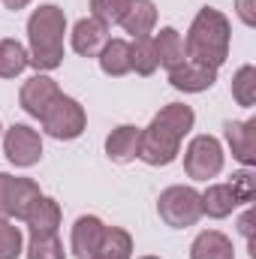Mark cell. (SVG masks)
Returning a JSON list of instances; mask_svg holds the SVG:
<instances>
[{"mask_svg": "<svg viewBox=\"0 0 256 259\" xmlns=\"http://www.w3.org/2000/svg\"><path fill=\"white\" fill-rule=\"evenodd\" d=\"M154 49H157V61H160V66H166L169 72L187 61L184 39H181V33H178L175 27H163V30L154 36Z\"/></svg>", "mask_w": 256, "mask_h": 259, "instance_id": "18", "label": "cell"}, {"mask_svg": "<svg viewBox=\"0 0 256 259\" xmlns=\"http://www.w3.org/2000/svg\"><path fill=\"white\" fill-rule=\"evenodd\" d=\"M30 66V55L18 39H0V78H15Z\"/></svg>", "mask_w": 256, "mask_h": 259, "instance_id": "22", "label": "cell"}, {"mask_svg": "<svg viewBox=\"0 0 256 259\" xmlns=\"http://www.w3.org/2000/svg\"><path fill=\"white\" fill-rule=\"evenodd\" d=\"M24 250L21 229L12 220H0V259H18Z\"/></svg>", "mask_w": 256, "mask_h": 259, "instance_id": "26", "label": "cell"}, {"mask_svg": "<svg viewBox=\"0 0 256 259\" xmlns=\"http://www.w3.org/2000/svg\"><path fill=\"white\" fill-rule=\"evenodd\" d=\"M103 235H106V223H103L100 217H94V214L78 217L75 226H72V238H69V244H72V256L75 259H91L94 256V250L100 247Z\"/></svg>", "mask_w": 256, "mask_h": 259, "instance_id": "10", "label": "cell"}, {"mask_svg": "<svg viewBox=\"0 0 256 259\" xmlns=\"http://www.w3.org/2000/svg\"><path fill=\"white\" fill-rule=\"evenodd\" d=\"M193 124H196V115L190 106L184 103L163 106L154 115V121L142 130L139 160H145L148 166H169L181 154V142L193 130Z\"/></svg>", "mask_w": 256, "mask_h": 259, "instance_id": "1", "label": "cell"}, {"mask_svg": "<svg viewBox=\"0 0 256 259\" xmlns=\"http://www.w3.org/2000/svg\"><path fill=\"white\" fill-rule=\"evenodd\" d=\"M118 24L127 30L133 39L151 36V30L157 24V6H154V0H130L127 12H124V18Z\"/></svg>", "mask_w": 256, "mask_h": 259, "instance_id": "15", "label": "cell"}, {"mask_svg": "<svg viewBox=\"0 0 256 259\" xmlns=\"http://www.w3.org/2000/svg\"><path fill=\"white\" fill-rule=\"evenodd\" d=\"M157 49H154V36H139L130 42V69H136V75H154L157 72Z\"/></svg>", "mask_w": 256, "mask_h": 259, "instance_id": "23", "label": "cell"}, {"mask_svg": "<svg viewBox=\"0 0 256 259\" xmlns=\"http://www.w3.org/2000/svg\"><path fill=\"white\" fill-rule=\"evenodd\" d=\"M157 211H160V220L166 226L187 229L202 217V196H199V190L184 187V184L166 187L160 193V199H157Z\"/></svg>", "mask_w": 256, "mask_h": 259, "instance_id": "4", "label": "cell"}, {"mask_svg": "<svg viewBox=\"0 0 256 259\" xmlns=\"http://www.w3.org/2000/svg\"><path fill=\"white\" fill-rule=\"evenodd\" d=\"M142 259H160V256H142Z\"/></svg>", "mask_w": 256, "mask_h": 259, "instance_id": "31", "label": "cell"}, {"mask_svg": "<svg viewBox=\"0 0 256 259\" xmlns=\"http://www.w3.org/2000/svg\"><path fill=\"white\" fill-rule=\"evenodd\" d=\"M109 42V27L97 18H81L72 27V52L81 58H97Z\"/></svg>", "mask_w": 256, "mask_h": 259, "instance_id": "12", "label": "cell"}, {"mask_svg": "<svg viewBox=\"0 0 256 259\" xmlns=\"http://www.w3.org/2000/svg\"><path fill=\"white\" fill-rule=\"evenodd\" d=\"M61 217H64V214H61V205H58L55 199H49V196H39V199L33 202V208L27 211L24 223H27L30 235H46V232H58Z\"/></svg>", "mask_w": 256, "mask_h": 259, "instance_id": "16", "label": "cell"}, {"mask_svg": "<svg viewBox=\"0 0 256 259\" xmlns=\"http://www.w3.org/2000/svg\"><path fill=\"white\" fill-rule=\"evenodd\" d=\"M27 3H30V0H3V6H6V9H12V12H18V9H24Z\"/></svg>", "mask_w": 256, "mask_h": 259, "instance_id": "30", "label": "cell"}, {"mask_svg": "<svg viewBox=\"0 0 256 259\" xmlns=\"http://www.w3.org/2000/svg\"><path fill=\"white\" fill-rule=\"evenodd\" d=\"M214 81H217V69L193 64V61H184L169 72V84L175 91H184V94H202V91L214 88Z\"/></svg>", "mask_w": 256, "mask_h": 259, "instance_id": "11", "label": "cell"}, {"mask_svg": "<svg viewBox=\"0 0 256 259\" xmlns=\"http://www.w3.org/2000/svg\"><path fill=\"white\" fill-rule=\"evenodd\" d=\"M127 6L130 0H91V18H97L106 27H112V24H118L124 18Z\"/></svg>", "mask_w": 256, "mask_h": 259, "instance_id": "27", "label": "cell"}, {"mask_svg": "<svg viewBox=\"0 0 256 259\" xmlns=\"http://www.w3.org/2000/svg\"><path fill=\"white\" fill-rule=\"evenodd\" d=\"M64 33H66V15L61 6L46 3L30 12L27 18V42H30V66L46 72L55 69L64 61Z\"/></svg>", "mask_w": 256, "mask_h": 259, "instance_id": "3", "label": "cell"}, {"mask_svg": "<svg viewBox=\"0 0 256 259\" xmlns=\"http://www.w3.org/2000/svg\"><path fill=\"white\" fill-rule=\"evenodd\" d=\"M97 58H100V69L106 75H112V78H121V75L133 72L130 69V42L127 39H109Z\"/></svg>", "mask_w": 256, "mask_h": 259, "instance_id": "20", "label": "cell"}, {"mask_svg": "<svg viewBox=\"0 0 256 259\" xmlns=\"http://www.w3.org/2000/svg\"><path fill=\"white\" fill-rule=\"evenodd\" d=\"M199 196H202V214H208L214 220H223V217H229L238 208V199L229 190V184H211L205 193Z\"/></svg>", "mask_w": 256, "mask_h": 259, "instance_id": "19", "label": "cell"}, {"mask_svg": "<svg viewBox=\"0 0 256 259\" xmlns=\"http://www.w3.org/2000/svg\"><path fill=\"white\" fill-rule=\"evenodd\" d=\"M27 259H66L64 244H61L58 232L30 235V244H27Z\"/></svg>", "mask_w": 256, "mask_h": 259, "instance_id": "24", "label": "cell"}, {"mask_svg": "<svg viewBox=\"0 0 256 259\" xmlns=\"http://www.w3.org/2000/svg\"><path fill=\"white\" fill-rule=\"evenodd\" d=\"M139 142H142V130L133 127V124H121L109 133L106 139V154L112 163H133L139 157Z\"/></svg>", "mask_w": 256, "mask_h": 259, "instance_id": "14", "label": "cell"}, {"mask_svg": "<svg viewBox=\"0 0 256 259\" xmlns=\"http://www.w3.org/2000/svg\"><path fill=\"white\" fill-rule=\"evenodd\" d=\"M58 97H61L58 81L49 78V75H42V72H36L33 78H27V81L21 84L18 103H21V109H24L30 118H42V115L49 112V106H52Z\"/></svg>", "mask_w": 256, "mask_h": 259, "instance_id": "9", "label": "cell"}, {"mask_svg": "<svg viewBox=\"0 0 256 259\" xmlns=\"http://www.w3.org/2000/svg\"><path fill=\"white\" fill-rule=\"evenodd\" d=\"M0 136H3V124H0Z\"/></svg>", "mask_w": 256, "mask_h": 259, "instance_id": "32", "label": "cell"}, {"mask_svg": "<svg viewBox=\"0 0 256 259\" xmlns=\"http://www.w3.org/2000/svg\"><path fill=\"white\" fill-rule=\"evenodd\" d=\"M39 121H42V130H46L52 139H61V142L78 139V136L84 133V127H88V115H84L81 103L72 100V97H64V94L49 106V112H46Z\"/></svg>", "mask_w": 256, "mask_h": 259, "instance_id": "5", "label": "cell"}, {"mask_svg": "<svg viewBox=\"0 0 256 259\" xmlns=\"http://www.w3.org/2000/svg\"><path fill=\"white\" fill-rule=\"evenodd\" d=\"M133 256V238L127 229L121 226H106V235L100 241V247L94 250L91 259H130Z\"/></svg>", "mask_w": 256, "mask_h": 259, "instance_id": "21", "label": "cell"}, {"mask_svg": "<svg viewBox=\"0 0 256 259\" xmlns=\"http://www.w3.org/2000/svg\"><path fill=\"white\" fill-rule=\"evenodd\" d=\"M223 169V148L214 136H196L184 151V172L193 181L217 178Z\"/></svg>", "mask_w": 256, "mask_h": 259, "instance_id": "7", "label": "cell"}, {"mask_svg": "<svg viewBox=\"0 0 256 259\" xmlns=\"http://www.w3.org/2000/svg\"><path fill=\"white\" fill-rule=\"evenodd\" d=\"M229 190L235 193V199H238V205H247V202H253L256 196V178L253 172H235L232 175V181H229Z\"/></svg>", "mask_w": 256, "mask_h": 259, "instance_id": "28", "label": "cell"}, {"mask_svg": "<svg viewBox=\"0 0 256 259\" xmlns=\"http://www.w3.org/2000/svg\"><path fill=\"white\" fill-rule=\"evenodd\" d=\"M226 142L232 148V157L241 166L256 163V121H226Z\"/></svg>", "mask_w": 256, "mask_h": 259, "instance_id": "13", "label": "cell"}, {"mask_svg": "<svg viewBox=\"0 0 256 259\" xmlns=\"http://www.w3.org/2000/svg\"><path fill=\"white\" fill-rule=\"evenodd\" d=\"M229 39H232L229 18L214 6H202L187 30V39H184L187 61L220 69L229 58Z\"/></svg>", "mask_w": 256, "mask_h": 259, "instance_id": "2", "label": "cell"}, {"mask_svg": "<svg viewBox=\"0 0 256 259\" xmlns=\"http://www.w3.org/2000/svg\"><path fill=\"white\" fill-rule=\"evenodd\" d=\"M3 154L12 166L18 169H27V166H36L39 157H42V139L39 133L27 124H12L3 136Z\"/></svg>", "mask_w": 256, "mask_h": 259, "instance_id": "8", "label": "cell"}, {"mask_svg": "<svg viewBox=\"0 0 256 259\" xmlns=\"http://www.w3.org/2000/svg\"><path fill=\"white\" fill-rule=\"evenodd\" d=\"M190 259H235V247L223 232L208 229V232H199L190 244Z\"/></svg>", "mask_w": 256, "mask_h": 259, "instance_id": "17", "label": "cell"}, {"mask_svg": "<svg viewBox=\"0 0 256 259\" xmlns=\"http://www.w3.org/2000/svg\"><path fill=\"white\" fill-rule=\"evenodd\" d=\"M39 196L42 193L36 181L0 172V220H24Z\"/></svg>", "mask_w": 256, "mask_h": 259, "instance_id": "6", "label": "cell"}, {"mask_svg": "<svg viewBox=\"0 0 256 259\" xmlns=\"http://www.w3.org/2000/svg\"><path fill=\"white\" fill-rule=\"evenodd\" d=\"M253 0H238V15H241V21L247 24V27H253L256 18H253V6H250Z\"/></svg>", "mask_w": 256, "mask_h": 259, "instance_id": "29", "label": "cell"}, {"mask_svg": "<svg viewBox=\"0 0 256 259\" xmlns=\"http://www.w3.org/2000/svg\"><path fill=\"white\" fill-rule=\"evenodd\" d=\"M232 97H235L238 106H247V109L256 103V66L247 64L235 72V78H232Z\"/></svg>", "mask_w": 256, "mask_h": 259, "instance_id": "25", "label": "cell"}]
</instances>
